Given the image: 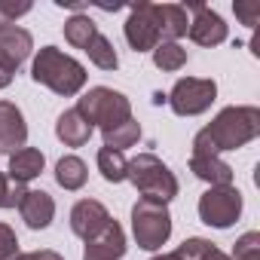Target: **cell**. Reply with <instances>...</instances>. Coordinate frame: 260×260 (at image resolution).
Instances as JSON below:
<instances>
[{
  "label": "cell",
  "mask_w": 260,
  "mask_h": 260,
  "mask_svg": "<svg viewBox=\"0 0 260 260\" xmlns=\"http://www.w3.org/2000/svg\"><path fill=\"white\" fill-rule=\"evenodd\" d=\"M77 110L92 128L101 125V132H107V128H113V125H119V122H125L128 116H132V101H128L122 92H116V89L92 86L77 101Z\"/></svg>",
  "instance_id": "4"
},
{
  "label": "cell",
  "mask_w": 260,
  "mask_h": 260,
  "mask_svg": "<svg viewBox=\"0 0 260 260\" xmlns=\"http://www.w3.org/2000/svg\"><path fill=\"white\" fill-rule=\"evenodd\" d=\"M107 220H110V211H107L98 199H80V202L71 208V230H74V236H80L83 242L92 239Z\"/></svg>",
  "instance_id": "13"
},
{
  "label": "cell",
  "mask_w": 260,
  "mask_h": 260,
  "mask_svg": "<svg viewBox=\"0 0 260 260\" xmlns=\"http://www.w3.org/2000/svg\"><path fill=\"white\" fill-rule=\"evenodd\" d=\"M28 141V122L25 113L13 101H0V150L16 153Z\"/></svg>",
  "instance_id": "12"
},
{
  "label": "cell",
  "mask_w": 260,
  "mask_h": 260,
  "mask_svg": "<svg viewBox=\"0 0 260 260\" xmlns=\"http://www.w3.org/2000/svg\"><path fill=\"white\" fill-rule=\"evenodd\" d=\"M153 13H156V25H159V37L166 43H178L187 34L190 19L181 4H153Z\"/></svg>",
  "instance_id": "17"
},
{
  "label": "cell",
  "mask_w": 260,
  "mask_h": 260,
  "mask_svg": "<svg viewBox=\"0 0 260 260\" xmlns=\"http://www.w3.org/2000/svg\"><path fill=\"white\" fill-rule=\"evenodd\" d=\"M184 13H193L190 25H187V34L193 43L199 46H220L226 40V22L205 4H181Z\"/></svg>",
  "instance_id": "9"
},
{
  "label": "cell",
  "mask_w": 260,
  "mask_h": 260,
  "mask_svg": "<svg viewBox=\"0 0 260 260\" xmlns=\"http://www.w3.org/2000/svg\"><path fill=\"white\" fill-rule=\"evenodd\" d=\"M125 254V233L122 226L110 217L92 239H86L83 260H119Z\"/></svg>",
  "instance_id": "11"
},
{
  "label": "cell",
  "mask_w": 260,
  "mask_h": 260,
  "mask_svg": "<svg viewBox=\"0 0 260 260\" xmlns=\"http://www.w3.org/2000/svg\"><path fill=\"white\" fill-rule=\"evenodd\" d=\"M138 138H141V125H138L135 116H128L125 122H119V125H113V128H107V132H104V147L122 153L125 147H135Z\"/></svg>",
  "instance_id": "20"
},
{
  "label": "cell",
  "mask_w": 260,
  "mask_h": 260,
  "mask_svg": "<svg viewBox=\"0 0 260 260\" xmlns=\"http://www.w3.org/2000/svg\"><path fill=\"white\" fill-rule=\"evenodd\" d=\"M132 236L138 242V248L144 251H159L169 236H172V214L166 202L156 199H138L132 205Z\"/></svg>",
  "instance_id": "5"
},
{
  "label": "cell",
  "mask_w": 260,
  "mask_h": 260,
  "mask_svg": "<svg viewBox=\"0 0 260 260\" xmlns=\"http://www.w3.org/2000/svg\"><path fill=\"white\" fill-rule=\"evenodd\" d=\"M92 132H95V128L80 116L77 107L64 110V113L55 119V135H58V141H61L64 147H83V144H89Z\"/></svg>",
  "instance_id": "16"
},
{
  "label": "cell",
  "mask_w": 260,
  "mask_h": 260,
  "mask_svg": "<svg viewBox=\"0 0 260 260\" xmlns=\"http://www.w3.org/2000/svg\"><path fill=\"white\" fill-rule=\"evenodd\" d=\"M43 166H46L43 150H37V147H22V150L10 153V169H7V178L25 187V184H31L34 178H40V175H43Z\"/></svg>",
  "instance_id": "15"
},
{
  "label": "cell",
  "mask_w": 260,
  "mask_h": 260,
  "mask_svg": "<svg viewBox=\"0 0 260 260\" xmlns=\"http://www.w3.org/2000/svg\"><path fill=\"white\" fill-rule=\"evenodd\" d=\"M178 254H181L184 260H233L230 254H223L220 248H214L208 239H199V236L184 239V245L178 248Z\"/></svg>",
  "instance_id": "24"
},
{
  "label": "cell",
  "mask_w": 260,
  "mask_h": 260,
  "mask_svg": "<svg viewBox=\"0 0 260 260\" xmlns=\"http://www.w3.org/2000/svg\"><path fill=\"white\" fill-rule=\"evenodd\" d=\"M214 98H217V83L208 77H181L166 95V101L178 116H199L214 104Z\"/></svg>",
  "instance_id": "6"
},
{
  "label": "cell",
  "mask_w": 260,
  "mask_h": 260,
  "mask_svg": "<svg viewBox=\"0 0 260 260\" xmlns=\"http://www.w3.org/2000/svg\"><path fill=\"white\" fill-rule=\"evenodd\" d=\"M242 217V193L230 187H208L199 196V220L214 230H226Z\"/></svg>",
  "instance_id": "7"
},
{
  "label": "cell",
  "mask_w": 260,
  "mask_h": 260,
  "mask_svg": "<svg viewBox=\"0 0 260 260\" xmlns=\"http://www.w3.org/2000/svg\"><path fill=\"white\" fill-rule=\"evenodd\" d=\"M86 178H89V169H86V162L80 156H61L55 162V181H58V187H64V190L74 193V190L86 187Z\"/></svg>",
  "instance_id": "19"
},
{
  "label": "cell",
  "mask_w": 260,
  "mask_h": 260,
  "mask_svg": "<svg viewBox=\"0 0 260 260\" xmlns=\"http://www.w3.org/2000/svg\"><path fill=\"white\" fill-rule=\"evenodd\" d=\"M31 13V4H0V25H16V19L28 16Z\"/></svg>",
  "instance_id": "29"
},
{
  "label": "cell",
  "mask_w": 260,
  "mask_h": 260,
  "mask_svg": "<svg viewBox=\"0 0 260 260\" xmlns=\"http://www.w3.org/2000/svg\"><path fill=\"white\" fill-rule=\"evenodd\" d=\"M98 34V25L86 16V13H77L64 22V40L74 46V49H86L92 43V37Z\"/></svg>",
  "instance_id": "21"
},
{
  "label": "cell",
  "mask_w": 260,
  "mask_h": 260,
  "mask_svg": "<svg viewBox=\"0 0 260 260\" xmlns=\"http://www.w3.org/2000/svg\"><path fill=\"white\" fill-rule=\"evenodd\" d=\"M25 260H64V257L58 251H52V248H40V251H28Z\"/></svg>",
  "instance_id": "31"
},
{
  "label": "cell",
  "mask_w": 260,
  "mask_h": 260,
  "mask_svg": "<svg viewBox=\"0 0 260 260\" xmlns=\"http://www.w3.org/2000/svg\"><path fill=\"white\" fill-rule=\"evenodd\" d=\"M22 196H25V187L10 181L4 172H0V208H19Z\"/></svg>",
  "instance_id": "26"
},
{
  "label": "cell",
  "mask_w": 260,
  "mask_h": 260,
  "mask_svg": "<svg viewBox=\"0 0 260 260\" xmlns=\"http://www.w3.org/2000/svg\"><path fill=\"white\" fill-rule=\"evenodd\" d=\"M125 40L135 52H153L162 43L153 4H135L132 7V13L125 19Z\"/></svg>",
  "instance_id": "8"
},
{
  "label": "cell",
  "mask_w": 260,
  "mask_h": 260,
  "mask_svg": "<svg viewBox=\"0 0 260 260\" xmlns=\"http://www.w3.org/2000/svg\"><path fill=\"white\" fill-rule=\"evenodd\" d=\"M13 83V71L10 68H4V64H0V89H7Z\"/></svg>",
  "instance_id": "32"
},
{
  "label": "cell",
  "mask_w": 260,
  "mask_h": 260,
  "mask_svg": "<svg viewBox=\"0 0 260 260\" xmlns=\"http://www.w3.org/2000/svg\"><path fill=\"white\" fill-rule=\"evenodd\" d=\"M83 52H86V55H89V61H92L95 68H101V71H116V68H119V55H116L113 43H110L101 31L92 37V43H89Z\"/></svg>",
  "instance_id": "22"
},
{
  "label": "cell",
  "mask_w": 260,
  "mask_h": 260,
  "mask_svg": "<svg viewBox=\"0 0 260 260\" xmlns=\"http://www.w3.org/2000/svg\"><path fill=\"white\" fill-rule=\"evenodd\" d=\"M19 214L31 230H46L55 217V199L46 190H25L19 202Z\"/></svg>",
  "instance_id": "14"
},
{
  "label": "cell",
  "mask_w": 260,
  "mask_h": 260,
  "mask_svg": "<svg viewBox=\"0 0 260 260\" xmlns=\"http://www.w3.org/2000/svg\"><path fill=\"white\" fill-rule=\"evenodd\" d=\"M236 16L242 19V25L254 28L257 19H260V4H236Z\"/></svg>",
  "instance_id": "30"
},
{
  "label": "cell",
  "mask_w": 260,
  "mask_h": 260,
  "mask_svg": "<svg viewBox=\"0 0 260 260\" xmlns=\"http://www.w3.org/2000/svg\"><path fill=\"white\" fill-rule=\"evenodd\" d=\"M153 64L159 68V71H181L184 64H187V49L181 46V43H159L156 49H153Z\"/></svg>",
  "instance_id": "25"
},
{
  "label": "cell",
  "mask_w": 260,
  "mask_h": 260,
  "mask_svg": "<svg viewBox=\"0 0 260 260\" xmlns=\"http://www.w3.org/2000/svg\"><path fill=\"white\" fill-rule=\"evenodd\" d=\"M19 254V236L10 223H0V260H13Z\"/></svg>",
  "instance_id": "28"
},
{
  "label": "cell",
  "mask_w": 260,
  "mask_h": 260,
  "mask_svg": "<svg viewBox=\"0 0 260 260\" xmlns=\"http://www.w3.org/2000/svg\"><path fill=\"white\" fill-rule=\"evenodd\" d=\"M230 257L233 260H260V233H245L236 242V251Z\"/></svg>",
  "instance_id": "27"
},
{
  "label": "cell",
  "mask_w": 260,
  "mask_h": 260,
  "mask_svg": "<svg viewBox=\"0 0 260 260\" xmlns=\"http://www.w3.org/2000/svg\"><path fill=\"white\" fill-rule=\"evenodd\" d=\"M125 181H132L135 190L144 196V199H156V202H172L178 196V178L175 172L153 153H138L125 169Z\"/></svg>",
  "instance_id": "3"
},
{
  "label": "cell",
  "mask_w": 260,
  "mask_h": 260,
  "mask_svg": "<svg viewBox=\"0 0 260 260\" xmlns=\"http://www.w3.org/2000/svg\"><path fill=\"white\" fill-rule=\"evenodd\" d=\"M190 172L211 184V187H230L233 184V169L220 159V156H208V153H193L190 156Z\"/></svg>",
  "instance_id": "18"
},
{
  "label": "cell",
  "mask_w": 260,
  "mask_h": 260,
  "mask_svg": "<svg viewBox=\"0 0 260 260\" xmlns=\"http://www.w3.org/2000/svg\"><path fill=\"white\" fill-rule=\"evenodd\" d=\"M34 49V37L31 31L19 28V25H0V64L10 68L13 74L28 61Z\"/></svg>",
  "instance_id": "10"
},
{
  "label": "cell",
  "mask_w": 260,
  "mask_h": 260,
  "mask_svg": "<svg viewBox=\"0 0 260 260\" xmlns=\"http://www.w3.org/2000/svg\"><path fill=\"white\" fill-rule=\"evenodd\" d=\"M31 77H34V83H40V86H46V89H52L55 95H64V98L77 95L89 80L86 68L77 58L64 55L58 46H43L37 52V58L31 64Z\"/></svg>",
  "instance_id": "2"
},
{
  "label": "cell",
  "mask_w": 260,
  "mask_h": 260,
  "mask_svg": "<svg viewBox=\"0 0 260 260\" xmlns=\"http://www.w3.org/2000/svg\"><path fill=\"white\" fill-rule=\"evenodd\" d=\"M150 260H184L178 251H169V254H156V257H150Z\"/></svg>",
  "instance_id": "33"
},
{
  "label": "cell",
  "mask_w": 260,
  "mask_h": 260,
  "mask_svg": "<svg viewBox=\"0 0 260 260\" xmlns=\"http://www.w3.org/2000/svg\"><path fill=\"white\" fill-rule=\"evenodd\" d=\"M95 162H98V172H101V178H104L107 184H119V181H125V169H128V162H125V156H122L119 150L101 147L98 156H95Z\"/></svg>",
  "instance_id": "23"
},
{
  "label": "cell",
  "mask_w": 260,
  "mask_h": 260,
  "mask_svg": "<svg viewBox=\"0 0 260 260\" xmlns=\"http://www.w3.org/2000/svg\"><path fill=\"white\" fill-rule=\"evenodd\" d=\"M260 135V110L254 104L223 107L193 138V153L220 156L223 150H239Z\"/></svg>",
  "instance_id": "1"
}]
</instances>
